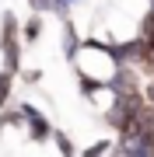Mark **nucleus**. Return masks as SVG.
<instances>
[{"label":"nucleus","instance_id":"1","mask_svg":"<svg viewBox=\"0 0 154 157\" xmlns=\"http://www.w3.org/2000/svg\"><path fill=\"white\" fill-rule=\"evenodd\" d=\"M74 67V77H91V80H102V84H109L112 80V73L119 70V59H116L112 52V42H98V39H84L81 42V52L77 59L70 63Z\"/></svg>","mask_w":154,"mask_h":157},{"label":"nucleus","instance_id":"2","mask_svg":"<svg viewBox=\"0 0 154 157\" xmlns=\"http://www.w3.org/2000/svg\"><path fill=\"white\" fill-rule=\"evenodd\" d=\"M21 105V112H25V133H28V140L35 147H42V143H53V133H56V126L49 122V115L42 112L39 105H32V101H18Z\"/></svg>","mask_w":154,"mask_h":157},{"label":"nucleus","instance_id":"3","mask_svg":"<svg viewBox=\"0 0 154 157\" xmlns=\"http://www.w3.org/2000/svg\"><path fill=\"white\" fill-rule=\"evenodd\" d=\"M77 91H81V98H84L91 108H98V112H109L112 101H116L112 87L102 84V80H91V77H77Z\"/></svg>","mask_w":154,"mask_h":157},{"label":"nucleus","instance_id":"4","mask_svg":"<svg viewBox=\"0 0 154 157\" xmlns=\"http://www.w3.org/2000/svg\"><path fill=\"white\" fill-rule=\"evenodd\" d=\"M112 52H116V59H119V67H137L140 70V63L147 59V42H144L140 35H130V39L112 42Z\"/></svg>","mask_w":154,"mask_h":157},{"label":"nucleus","instance_id":"5","mask_svg":"<svg viewBox=\"0 0 154 157\" xmlns=\"http://www.w3.org/2000/svg\"><path fill=\"white\" fill-rule=\"evenodd\" d=\"M109 87H112L116 98H126V94H144V77L137 67H119L112 73V80H109Z\"/></svg>","mask_w":154,"mask_h":157},{"label":"nucleus","instance_id":"6","mask_svg":"<svg viewBox=\"0 0 154 157\" xmlns=\"http://www.w3.org/2000/svg\"><path fill=\"white\" fill-rule=\"evenodd\" d=\"M81 28H77V21L74 17H67V21L60 25V49H63V56H67V63H74L77 59V52H81Z\"/></svg>","mask_w":154,"mask_h":157},{"label":"nucleus","instance_id":"7","mask_svg":"<svg viewBox=\"0 0 154 157\" xmlns=\"http://www.w3.org/2000/svg\"><path fill=\"white\" fill-rule=\"evenodd\" d=\"M14 42H21V17L7 7V11L0 14V49H4V45H14Z\"/></svg>","mask_w":154,"mask_h":157},{"label":"nucleus","instance_id":"8","mask_svg":"<svg viewBox=\"0 0 154 157\" xmlns=\"http://www.w3.org/2000/svg\"><path fill=\"white\" fill-rule=\"evenodd\" d=\"M21 42H14V45H4L0 49V70H7V73H14V77H21Z\"/></svg>","mask_w":154,"mask_h":157},{"label":"nucleus","instance_id":"9","mask_svg":"<svg viewBox=\"0 0 154 157\" xmlns=\"http://www.w3.org/2000/svg\"><path fill=\"white\" fill-rule=\"evenodd\" d=\"M28 11L32 14H53V17H60V21H67L70 17V7H63L60 0H28Z\"/></svg>","mask_w":154,"mask_h":157},{"label":"nucleus","instance_id":"10","mask_svg":"<svg viewBox=\"0 0 154 157\" xmlns=\"http://www.w3.org/2000/svg\"><path fill=\"white\" fill-rule=\"evenodd\" d=\"M42 32H46V17H42V14H32V17L21 21V42L35 45V42L42 39Z\"/></svg>","mask_w":154,"mask_h":157},{"label":"nucleus","instance_id":"11","mask_svg":"<svg viewBox=\"0 0 154 157\" xmlns=\"http://www.w3.org/2000/svg\"><path fill=\"white\" fill-rule=\"evenodd\" d=\"M116 150V136H102V140H91L84 147V150H81V157H109Z\"/></svg>","mask_w":154,"mask_h":157},{"label":"nucleus","instance_id":"12","mask_svg":"<svg viewBox=\"0 0 154 157\" xmlns=\"http://www.w3.org/2000/svg\"><path fill=\"white\" fill-rule=\"evenodd\" d=\"M18 126H25V112H21V105H7V108H0V129H18Z\"/></svg>","mask_w":154,"mask_h":157},{"label":"nucleus","instance_id":"13","mask_svg":"<svg viewBox=\"0 0 154 157\" xmlns=\"http://www.w3.org/2000/svg\"><path fill=\"white\" fill-rule=\"evenodd\" d=\"M53 147H56L60 157H77V154H81L77 147H74V140H70L67 129H56V133H53Z\"/></svg>","mask_w":154,"mask_h":157},{"label":"nucleus","instance_id":"14","mask_svg":"<svg viewBox=\"0 0 154 157\" xmlns=\"http://www.w3.org/2000/svg\"><path fill=\"white\" fill-rule=\"evenodd\" d=\"M14 73H7V70H0V108H7L11 105V98H14Z\"/></svg>","mask_w":154,"mask_h":157},{"label":"nucleus","instance_id":"15","mask_svg":"<svg viewBox=\"0 0 154 157\" xmlns=\"http://www.w3.org/2000/svg\"><path fill=\"white\" fill-rule=\"evenodd\" d=\"M21 80H25V84H32V87H35V84L42 80V70H35V67H32V70H21Z\"/></svg>","mask_w":154,"mask_h":157},{"label":"nucleus","instance_id":"16","mask_svg":"<svg viewBox=\"0 0 154 157\" xmlns=\"http://www.w3.org/2000/svg\"><path fill=\"white\" fill-rule=\"evenodd\" d=\"M60 4H63V7H70V11H74V7L81 4V0H60Z\"/></svg>","mask_w":154,"mask_h":157},{"label":"nucleus","instance_id":"17","mask_svg":"<svg viewBox=\"0 0 154 157\" xmlns=\"http://www.w3.org/2000/svg\"><path fill=\"white\" fill-rule=\"evenodd\" d=\"M147 11H151V14H154V0H147Z\"/></svg>","mask_w":154,"mask_h":157}]
</instances>
